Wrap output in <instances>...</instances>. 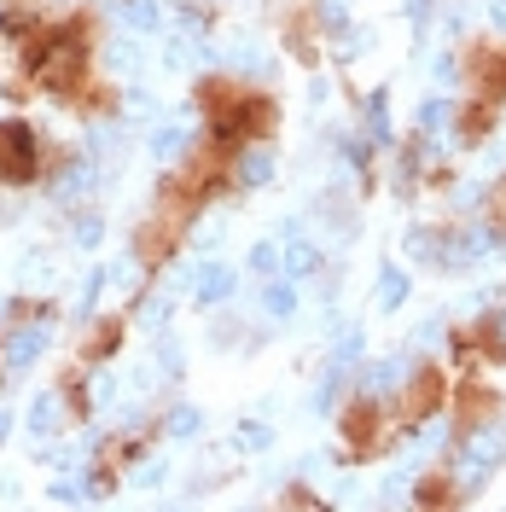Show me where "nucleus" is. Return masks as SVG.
I'll return each instance as SVG.
<instances>
[{"mask_svg": "<svg viewBox=\"0 0 506 512\" xmlns=\"http://www.w3.org/2000/svg\"><path fill=\"white\" fill-rule=\"evenodd\" d=\"M198 105H204V128H210V140H222V146H251V140H268L274 123H280V105L262 94V88H245V82H233V76H210L204 88H198Z\"/></svg>", "mask_w": 506, "mask_h": 512, "instance_id": "nucleus-1", "label": "nucleus"}, {"mask_svg": "<svg viewBox=\"0 0 506 512\" xmlns=\"http://www.w3.org/2000/svg\"><path fill=\"white\" fill-rule=\"evenodd\" d=\"M41 169V140L30 123H0V181H30Z\"/></svg>", "mask_w": 506, "mask_h": 512, "instance_id": "nucleus-3", "label": "nucleus"}, {"mask_svg": "<svg viewBox=\"0 0 506 512\" xmlns=\"http://www.w3.org/2000/svg\"><path fill=\"white\" fill-rule=\"evenodd\" d=\"M460 64H466V88H472V99L506 105V41L501 35H477L472 47L460 53Z\"/></svg>", "mask_w": 506, "mask_h": 512, "instance_id": "nucleus-2", "label": "nucleus"}, {"mask_svg": "<svg viewBox=\"0 0 506 512\" xmlns=\"http://www.w3.org/2000/svg\"><path fill=\"white\" fill-rule=\"evenodd\" d=\"M454 344H460V361H506L501 315L477 320V326H460V332H454Z\"/></svg>", "mask_w": 506, "mask_h": 512, "instance_id": "nucleus-5", "label": "nucleus"}, {"mask_svg": "<svg viewBox=\"0 0 506 512\" xmlns=\"http://www.w3.org/2000/svg\"><path fill=\"white\" fill-rule=\"evenodd\" d=\"M413 501H419V507H454L460 495H454V478H448V472H431V478H419Z\"/></svg>", "mask_w": 506, "mask_h": 512, "instance_id": "nucleus-8", "label": "nucleus"}, {"mask_svg": "<svg viewBox=\"0 0 506 512\" xmlns=\"http://www.w3.org/2000/svg\"><path fill=\"white\" fill-rule=\"evenodd\" d=\"M117 338H123V326H117V320H105L94 338L82 344V361H105V350H117Z\"/></svg>", "mask_w": 506, "mask_h": 512, "instance_id": "nucleus-9", "label": "nucleus"}, {"mask_svg": "<svg viewBox=\"0 0 506 512\" xmlns=\"http://www.w3.org/2000/svg\"><path fill=\"white\" fill-rule=\"evenodd\" d=\"M454 402H460V437H466V431H477L483 419L501 414V396H495V390H483V384H466Z\"/></svg>", "mask_w": 506, "mask_h": 512, "instance_id": "nucleus-7", "label": "nucleus"}, {"mask_svg": "<svg viewBox=\"0 0 506 512\" xmlns=\"http://www.w3.org/2000/svg\"><path fill=\"white\" fill-rule=\"evenodd\" d=\"M379 437H384L379 408H373V402H349V414H344V443H349V454H379Z\"/></svg>", "mask_w": 506, "mask_h": 512, "instance_id": "nucleus-6", "label": "nucleus"}, {"mask_svg": "<svg viewBox=\"0 0 506 512\" xmlns=\"http://www.w3.org/2000/svg\"><path fill=\"white\" fill-rule=\"evenodd\" d=\"M443 396H448V379H443V367H419V379L408 384V402H402V419L408 425H419V419H431L437 408H443Z\"/></svg>", "mask_w": 506, "mask_h": 512, "instance_id": "nucleus-4", "label": "nucleus"}]
</instances>
